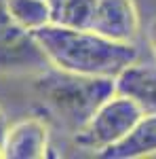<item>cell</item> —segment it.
Returning <instances> with one entry per match:
<instances>
[{"label":"cell","mask_w":156,"mask_h":159,"mask_svg":"<svg viewBox=\"0 0 156 159\" xmlns=\"http://www.w3.org/2000/svg\"><path fill=\"white\" fill-rule=\"evenodd\" d=\"M34 36L51 66L84 76L116 79L139 55L133 43L112 40L91 30L68 28L55 21L34 30Z\"/></svg>","instance_id":"cell-1"},{"label":"cell","mask_w":156,"mask_h":159,"mask_svg":"<svg viewBox=\"0 0 156 159\" xmlns=\"http://www.w3.org/2000/svg\"><path fill=\"white\" fill-rule=\"evenodd\" d=\"M34 91L59 123L76 134L101 102L116 93V79L84 76L48 66L34 74Z\"/></svg>","instance_id":"cell-2"},{"label":"cell","mask_w":156,"mask_h":159,"mask_svg":"<svg viewBox=\"0 0 156 159\" xmlns=\"http://www.w3.org/2000/svg\"><path fill=\"white\" fill-rule=\"evenodd\" d=\"M53 21L120 43H133L139 34V13L133 0H65Z\"/></svg>","instance_id":"cell-3"},{"label":"cell","mask_w":156,"mask_h":159,"mask_svg":"<svg viewBox=\"0 0 156 159\" xmlns=\"http://www.w3.org/2000/svg\"><path fill=\"white\" fill-rule=\"evenodd\" d=\"M144 112L145 110L139 106V102L116 91L106 102H101L91 119L74 134V142L80 148L95 151L99 155L101 151L122 140Z\"/></svg>","instance_id":"cell-4"},{"label":"cell","mask_w":156,"mask_h":159,"mask_svg":"<svg viewBox=\"0 0 156 159\" xmlns=\"http://www.w3.org/2000/svg\"><path fill=\"white\" fill-rule=\"evenodd\" d=\"M48 66L34 32L23 28L9 13L6 0H0V72L34 76Z\"/></svg>","instance_id":"cell-5"},{"label":"cell","mask_w":156,"mask_h":159,"mask_svg":"<svg viewBox=\"0 0 156 159\" xmlns=\"http://www.w3.org/2000/svg\"><path fill=\"white\" fill-rule=\"evenodd\" d=\"M4 159H42L48 155V125L38 117H25L9 125L2 140Z\"/></svg>","instance_id":"cell-6"},{"label":"cell","mask_w":156,"mask_h":159,"mask_svg":"<svg viewBox=\"0 0 156 159\" xmlns=\"http://www.w3.org/2000/svg\"><path fill=\"white\" fill-rule=\"evenodd\" d=\"M156 155V112H144L131 132L99 153L103 159H139Z\"/></svg>","instance_id":"cell-7"},{"label":"cell","mask_w":156,"mask_h":159,"mask_svg":"<svg viewBox=\"0 0 156 159\" xmlns=\"http://www.w3.org/2000/svg\"><path fill=\"white\" fill-rule=\"evenodd\" d=\"M116 91L131 96L145 112H156V66L131 64L116 76Z\"/></svg>","instance_id":"cell-8"},{"label":"cell","mask_w":156,"mask_h":159,"mask_svg":"<svg viewBox=\"0 0 156 159\" xmlns=\"http://www.w3.org/2000/svg\"><path fill=\"white\" fill-rule=\"evenodd\" d=\"M6 9L27 30H38L53 21V13L47 0H6Z\"/></svg>","instance_id":"cell-9"},{"label":"cell","mask_w":156,"mask_h":159,"mask_svg":"<svg viewBox=\"0 0 156 159\" xmlns=\"http://www.w3.org/2000/svg\"><path fill=\"white\" fill-rule=\"evenodd\" d=\"M148 40H150V47H152V51H154V55H156V19L152 21L150 30H148Z\"/></svg>","instance_id":"cell-10"},{"label":"cell","mask_w":156,"mask_h":159,"mask_svg":"<svg viewBox=\"0 0 156 159\" xmlns=\"http://www.w3.org/2000/svg\"><path fill=\"white\" fill-rule=\"evenodd\" d=\"M9 129V121H6V115L0 110V147H2V140H4V134Z\"/></svg>","instance_id":"cell-11"},{"label":"cell","mask_w":156,"mask_h":159,"mask_svg":"<svg viewBox=\"0 0 156 159\" xmlns=\"http://www.w3.org/2000/svg\"><path fill=\"white\" fill-rule=\"evenodd\" d=\"M47 2H48V7H51V13L55 15V13L61 9V4H63L65 0H47Z\"/></svg>","instance_id":"cell-12"}]
</instances>
